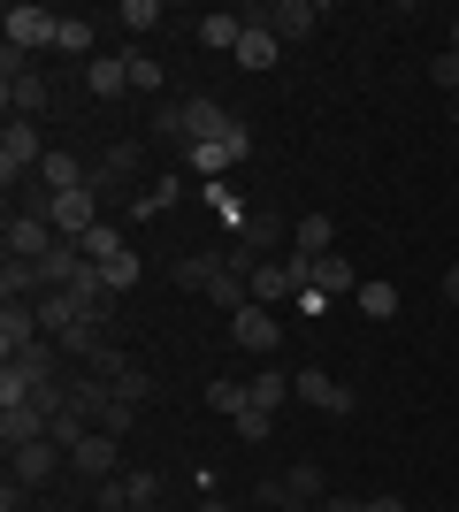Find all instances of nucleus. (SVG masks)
<instances>
[{"label": "nucleus", "mask_w": 459, "mask_h": 512, "mask_svg": "<svg viewBox=\"0 0 459 512\" xmlns=\"http://www.w3.org/2000/svg\"><path fill=\"white\" fill-rule=\"evenodd\" d=\"M138 161H146V146L138 138H123V146H108L100 161H92V192H100V207L108 214H131V176Z\"/></svg>", "instance_id": "1"}, {"label": "nucleus", "mask_w": 459, "mask_h": 512, "mask_svg": "<svg viewBox=\"0 0 459 512\" xmlns=\"http://www.w3.org/2000/svg\"><path fill=\"white\" fill-rule=\"evenodd\" d=\"M0 31H8V46H16V54L62 46V16H54V8H39V0H8V8H0Z\"/></svg>", "instance_id": "2"}, {"label": "nucleus", "mask_w": 459, "mask_h": 512, "mask_svg": "<svg viewBox=\"0 0 459 512\" xmlns=\"http://www.w3.org/2000/svg\"><path fill=\"white\" fill-rule=\"evenodd\" d=\"M46 153H54V146L39 138V123H8V130H0V184H8V192H16V184H31Z\"/></svg>", "instance_id": "3"}, {"label": "nucleus", "mask_w": 459, "mask_h": 512, "mask_svg": "<svg viewBox=\"0 0 459 512\" xmlns=\"http://www.w3.org/2000/svg\"><path fill=\"white\" fill-rule=\"evenodd\" d=\"M245 153H253V130H245V115H238V123L222 130V138H207V146H192V153H184V169H192L199 184H215V176H230V169H238Z\"/></svg>", "instance_id": "4"}, {"label": "nucleus", "mask_w": 459, "mask_h": 512, "mask_svg": "<svg viewBox=\"0 0 459 512\" xmlns=\"http://www.w3.org/2000/svg\"><path fill=\"white\" fill-rule=\"evenodd\" d=\"M69 467L85 474V482H115V474H123V436H108V428H85V436L69 444Z\"/></svg>", "instance_id": "5"}, {"label": "nucleus", "mask_w": 459, "mask_h": 512, "mask_svg": "<svg viewBox=\"0 0 459 512\" xmlns=\"http://www.w3.org/2000/svg\"><path fill=\"white\" fill-rule=\"evenodd\" d=\"M245 23H268L284 46H306L322 31V8H314V0H276V8H245Z\"/></svg>", "instance_id": "6"}, {"label": "nucleus", "mask_w": 459, "mask_h": 512, "mask_svg": "<svg viewBox=\"0 0 459 512\" xmlns=\"http://www.w3.org/2000/svg\"><path fill=\"white\" fill-rule=\"evenodd\" d=\"M0 245H8V260H46L54 245H62V230H54L46 214H16V207H8V230H0Z\"/></svg>", "instance_id": "7"}, {"label": "nucleus", "mask_w": 459, "mask_h": 512, "mask_svg": "<svg viewBox=\"0 0 459 512\" xmlns=\"http://www.w3.org/2000/svg\"><path fill=\"white\" fill-rule=\"evenodd\" d=\"M291 398H306V406L329 413V421H345V413H352V390L337 383V375H322V367H299V375H291Z\"/></svg>", "instance_id": "8"}, {"label": "nucleus", "mask_w": 459, "mask_h": 512, "mask_svg": "<svg viewBox=\"0 0 459 512\" xmlns=\"http://www.w3.org/2000/svg\"><path fill=\"white\" fill-rule=\"evenodd\" d=\"M230 344H238V352H253V360H268V352L284 344L276 306H245V314H230Z\"/></svg>", "instance_id": "9"}, {"label": "nucleus", "mask_w": 459, "mask_h": 512, "mask_svg": "<svg viewBox=\"0 0 459 512\" xmlns=\"http://www.w3.org/2000/svg\"><path fill=\"white\" fill-rule=\"evenodd\" d=\"M46 436H54V413L46 406H31V398H23V406H0V451L46 444Z\"/></svg>", "instance_id": "10"}, {"label": "nucleus", "mask_w": 459, "mask_h": 512, "mask_svg": "<svg viewBox=\"0 0 459 512\" xmlns=\"http://www.w3.org/2000/svg\"><path fill=\"white\" fill-rule=\"evenodd\" d=\"M62 459H69V451L54 444V436H46V444H23V451H8V474H16L23 490H46V482L62 474Z\"/></svg>", "instance_id": "11"}, {"label": "nucleus", "mask_w": 459, "mask_h": 512, "mask_svg": "<svg viewBox=\"0 0 459 512\" xmlns=\"http://www.w3.org/2000/svg\"><path fill=\"white\" fill-rule=\"evenodd\" d=\"M100 214H108V207H100V192L85 184V192H62V199H54V207H46V222H54L62 237H85Z\"/></svg>", "instance_id": "12"}, {"label": "nucleus", "mask_w": 459, "mask_h": 512, "mask_svg": "<svg viewBox=\"0 0 459 512\" xmlns=\"http://www.w3.org/2000/svg\"><path fill=\"white\" fill-rule=\"evenodd\" d=\"M31 344H46L39 306H0V360H23Z\"/></svg>", "instance_id": "13"}, {"label": "nucleus", "mask_w": 459, "mask_h": 512, "mask_svg": "<svg viewBox=\"0 0 459 512\" xmlns=\"http://www.w3.org/2000/svg\"><path fill=\"white\" fill-rule=\"evenodd\" d=\"M238 123V107H222V100H207V92H192L184 100V130H192V146H207V138H222V130ZM184 146V153H192Z\"/></svg>", "instance_id": "14"}, {"label": "nucleus", "mask_w": 459, "mask_h": 512, "mask_svg": "<svg viewBox=\"0 0 459 512\" xmlns=\"http://www.w3.org/2000/svg\"><path fill=\"white\" fill-rule=\"evenodd\" d=\"M77 245H85V260H92V268L123 260V253H131V237H123V214H100V222H92V230L77 237Z\"/></svg>", "instance_id": "15"}, {"label": "nucleus", "mask_w": 459, "mask_h": 512, "mask_svg": "<svg viewBox=\"0 0 459 512\" xmlns=\"http://www.w3.org/2000/svg\"><path fill=\"white\" fill-rule=\"evenodd\" d=\"M85 92L92 100H123V92H131V62H123V54H92L85 62Z\"/></svg>", "instance_id": "16"}, {"label": "nucleus", "mask_w": 459, "mask_h": 512, "mask_svg": "<svg viewBox=\"0 0 459 512\" xmlns=\"http://www.w3.org/2000/svg\"><path fill=\"white\" fill-rule=\"evenodd\" d=\"M291 253L299 260H329L337 253V222H329V214H299V222H291Z\"/></svg>", "instance_id": "17"}, {"label": "nucleus", "mask_w": 459, "mask_h": 512, "mask_svg": "<svg viewBox=\"0 0 459 512\" xmlns=\"http://www.w3.org/2000/svg\"><path fill=\"white\" fill-rule=\"evenodd\" d=\"M291 299H299L291 260H261V268H253V306H291Z\"/></svg>", "instance_id": "18"}, {"label": "nucleus", "mask_w": 459, "mask_h": 512, "mask_svg": "<svg viewBox=\"0 0 459 512\" xmlns=\"http://www.w3.org/2000/svg\"><path fill=\"white\" fill-rule=\"evenodd\" d=\"M306 291H322V299H352V291H360V268H352L345 253H329V260H314Z\"/></svg>", "instance_id": "19"}, {"label": "nucleus", "mask_w": 459, "mask_h": 512, "mask_svg": "<svg viewBox=\"0 0 459 512\" xmlns=\"http://www.w3.org/2000/svg\"><path fill=\"white\" fill-rule=\"evenodd\" d=\"M238 39H245V16H238V8H207V16H199V46L238 54Z\"/></svg>", "instance_id": "20"}, {"label": "nucleus", "mask_w": 459, "mask_h": 512, "mask_svg": "<svg viewBox=\"0 0 459 512\" xmlns=\"http://www.w3.org/2000/svg\"><path fill=\"white\" fill-rule=\"evenodd\" d=\"M77 268H85V245H77V237H62V245H54V253L39 260L46 291H69V283H77Z\"/></svg>", "instance_id": "21"}, {"label": "nucleus", "mask_w": 459, "mask_h": 512, "mask_svg": "<svg viewBox=\"0 0 459 512\" xmlns=\"http://www.w3.org/2000/svg\"><path fill=\"white\" fill-rule=\"evenodd\" d=\"M238 62H245V69H276V62H284V39H276L268 23H245V39H238Z\"/></svg>", "instance_id": "22"}, {"label": "nucleus", "mask_w": 459, "mask_h": 512, "mask_svg": "<svg viewBox=\"0 0 459 512\" xmlns=\"http://www.w3.org/2000/svg\"><path fill=\"white\" fill-rule=\"evenodd\" d=\"M284 398H291V375H284V367H268V360H261V375L245 383V406H253V413H276Z\"/></svg>", "instance_id": "23"}, {"label": "nucleus", "mask_w": 459, "mask_h": 512, "mask_svg": "<svg viewBox=\"0 0 459 512\" xmlns=\"http://www.w3.org/2000/svg\"><path fill=\"white\" fill-rule=\"evenodd\" d=\"M199 199L215 207V222H222V230H245V222H253V207H245V199L230 192V176H215V184H199Z\"/></svg>", "instance_id": "24"}, {"label": "nucleus", "mask_w": 459, "mask_h": 512, "mask_svg": "<svg viewBox=\"0 0 459 512\" xmlns=\"http://www.w3.org/2000/svg\"><path fill=\"white\" fill-rule=\"evenodd\" d=\"M284 490H291V512H314V505H329V482H322V467H284Z\"/></svg>", "instance_id": "25"}, {"label": "nucleus", "mask_w": 459, "mask_h": 512, "mask_svg": "<svg viewBox=\"0 0 459 512\" xmlns=\"http://www.w3.org/2000/svg\"><path fill=\"white\" fill-rule=\"evenodd\" d=\"M31 306H39V329H46V337H54V344H62L69 329H77V306H69V291H39V299H31Z\"/></svg>", "instance_id": "26"}, {"label": "nucleus", "mask_w": 459, "mask_h": 512, "mask_svg": "<svg viewBox=\"0 0 459 512\" xmlns=\"http://www.w3.org/2000/svg\"><path fill=\"white\" fill-rule=\"evenodd\" d=\"M352 306H360V314H368V321H391V314H398V283L368 276V283H360V291H352Z\"/></svg>", "instance_id": "27"}, {"label": "nucleus", "mask_w": 459, "mask_h": 512, "mask_svg": "<svg viewBox=\"0 0 459 512\" xmlns=\"http://www.w3.org/2000/svg\"><path fill=\"white\" fill-rule=\"evenodd\" d=\"M153 146H192V130H184V100H161L153 107V130H146Z\"/></svg>", "instance_id": "28"}, {"label": "nucleus", "mask_w": 459, "mask_h": 512, "mask_svg": "<svg viewBox=\"0 0 459 512\" xmlns=\"http://www.w3.org/2000/svg\"><path fill=\"white\" fill-rule=\"evenodd\" d=\"M176 199H184V176H153V192L131 199V214H138V222H153V214H169Z\"/></svg>", "instance_id": "29"}, {"label": "nucleus", "mask_w": 459, "mask_h": 512, "mask_svg": "<svg viewBox=\"0 0 459 512\" xmlns=\"http://www.w3.org/2000/svg\"><path fill=\"white\" fill-rule=\"evenodd\" d=\"M169 276H176V291H192V299H207V276H215V253H192V260H176Z\"/></svg>", "instance_id": "30"}, {"label": "nucleus", "mask_w": 459, "mask_h": 512, "mask_svg": "<svg viewBox=\"0 0 459 512\" xmlns=\"http://www.w3.org/2000/svg\"><path fill=\"white\" fill-rule=\"evenodd\" d=\"M161 16H169L161 0H123V8H115V23H131V39H146V31H161Z\"/></svg>", "instance_id": "31"}, {"label": "nucleus", "mask_w": 459, "mask_h": 512, "mask_svg": "<svg viewBox=\"0 0 459 512\" xmlns=\"http://www.w3.org/2000/svg\"><path fill=\"white\" fill-rule=\"evenodd\" d=\"M123 62H131V92H161V85H169V69L153 62L146 46H131V54H123Z\"/></svg>", "instance_id": "32"}, {"label": "nucleus", "mask_w": 459, "mask_h": 512, "mask_svg": "<svg viewBox=\"0 0 459 512\" xmlns=\"http://www.w3.org/2000/svg\"><path fill=\"white\" fill-rule=\"evenodd\" d=\"M123 367H131V360H123V344L108 337V344H100V352H92L85 367H77V375H92V383H115V375H123Z\"/></svg>", "instance_id": "33"}, {"label": "nucleus", "mask_w": 459, "mask_h": 512, "mask_svg": "<svg viewBox=\"0 0 459 512\" xmlns=\"http://www.w3.org/2000/svg\"><path fill=\"white\" fill-rule=\"evenodd\" d=\"M207 406H215L222 421H238V413H245V383H230V375H215V383H207Z\"/></svg>", "instance_id": "34"}, {"label": "nucleus", "mask_w": 459, "mask_h": 512, "mask_svg": "<svg viewBox=\"0 0 459 512\" xmlns=\"http://www.w3.org/2000/svg\"><path fill=\"white\" fill-rule=\"evenodd\" d=\"M100 276H108V291L123 299V291H138V276H146V260H138V253H123V260H108Z\"/></svg>", "instance_id": "35"}, {"label": "nucleus", "mask_w": 459, "mask_h": 512, "mask_svg": "<svg viewBox=\"0 0 459 512\" xmlns=\"http://www.w3.org/2000/svg\"><path fill=\"white\" fill-rule=\"evenodd\" d=\"M115 398H131V406H146V398H153V375H146V367H123V375H115Z\"/></svg>", "instance_id": "36"}, {"label": "nucleus", "mask_w": 459, "mask_h": 512, "mask_svg": "<svg viewBox=\"0 0 459 512\" xmlns=\"http://www.w3.org/2000/svg\"><path fill=\"white\" fill-rule=\"evenodd\" d=\"M230 428H238V444H268V436H276V413H253V406H245Z\"/></svg>", "instance_id": "37"}, {"label": "nucleus", "mask_w": 459, "mask_h": 512, "mask_svg": "<svg viewBox=\"0 0 459 512\" xmlns=\"http://www.w3.org/2000/svg\"><path fill=\"white\" fill-rule=\"evenodd\" d=\"M92 505L100 512H131V482L115 474V482H92Z\"/></svg>", "instance_id": "38"}, {"label": "nucleus", "mask_w": 459, "mask_h": 512, "mask_svg": "<svg viewBox=\"0 0 459 512\" xmlns=\"http://www.w3.org/2000/svg\"><path fill=\"white\" fill-rule=\"evenodd\" d=\"M123 482H131V505H161V474L153 467H131Z\"/></svg>", "instance_id": "39"}, {"label": "nucleus", "mask_w": 459, "mask_h": 512, "mask_svg": "<svg viewBox=\"0 0 459 512\" xmlns=\"http://www.w3.org/2000/svg\"><path fill=\"white\" fill-rule=\"evenodd\" d=\"M62 54H85L92 62V23L85 16H62Z\"/></svg>", "instance_id": "40"}, {"label": "nucleus", "mask_w": 459, "mask_h": 512, "mask_svg": "<svg viewBox=\"0 0 459 512\" xmlns=\"http://www.w3.org/2000/svg\"><path fill=\"white\" fill-rule=\"evenodd\" d=\"M429 77H437V85H444V92H459V54H452V46H444L437 62H429Z\"/></svg>", "instance_id": "41"}, {"label": "nucleus", "mask_w": 459, "mask_h": 512, "mask_svg": "<svg viewBox=\"0 0 459 512\" xmlns=\"http://www.w3.org/2000/svg\"><path fill=\"white\" fill-rule=\"evenodd\" d=\"M291 306H299L306 321H322V314H329V306H337V299H322V291H299V299H291Z\"/></svg>", "instance_id": "42"}, {"label": "nucleus", "mask_w": 459, "mask_h": 512, "mask_svg": "<svg viewBox=\"0 0 459 512\" xmlns=\"http://www.w3.org/2000/svg\"><path fill=\"white\" fill-rule=\"evenodd\" d=\"M360 512H406L398 497H360Z\"/></svg>", "instance_id": "43"}, {"label": "nucleus", "mask_w": 459, "mask_h": 512, "mask_svg": "<svg viewBox=\"0 0 459 512\" xmlns=\"http://www.w3.org/2000/svg\"><path fill=\"white\" fill-rule=\"evenodd\" d=\"M444 306H459V268H444Z\"/></svg>", "instance_id": "44"}, {"label": "nucleus", "mask_w": 459, "mask_h": 512, "mask_svg": "<svg viewBox=\"0 0 459 512\" xmlns=\"http://www.w3.org/2000/svg\"><path fill=\"white\" fill-rule=\"evenodd\" d=\"M444 46H452V54H459V16H452V23H444Z\"/></svg>", "instance_id": "45"}, {"label": "nucleus", "mask_w": 459, "mask_h": 512, "mask_svg": "<svg viewBox=\"0 0 459 512\" xmlns=\"http://www.w3.org/2000/svg\"><path fill=\"white\" fill-rule=\"evenodd\" d=\"M199 512H238V505H222V497H207V505H199Z\"/></svg>", "instance_id": "46"}, {"label": "nucleus", "mask_w": 459, "mask_h": 512, "mask_svg": "<svg viewBox=\"0 0 459 512\" xmlns=\"http://www.w3.org/2000/svg\"><path fill=\"white\" fill-rule=\"evenodd\" d=\"M131 512H153V505H131Z\"/></svg>", "instance_id": "47"}, {"label": "nucleus", "mask_w": 459, "mask_h": 512, "mask_svg": "<svg viewBox=\"0 0 459 512\" xmlns=\"http://www.w3.org/2000/svg\"><path fill=\"white\" fill-rule=\"evenodd\" d=\"M452 123H459V107H452Z\"/></svg>", "instance_id": "48"}]
</instances>
